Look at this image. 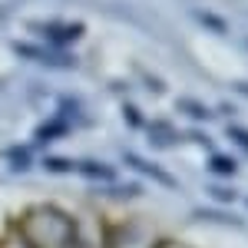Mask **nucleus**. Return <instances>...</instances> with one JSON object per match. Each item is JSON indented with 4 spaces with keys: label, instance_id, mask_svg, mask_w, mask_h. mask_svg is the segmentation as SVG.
<instances>
[{
    "label": "nucleus",
    "instance_id": "f257e3e1",
    "mask_svg": "<svg viewBox=\"0 0 248 248\" xmlns=\"http://www.w3.org/2000/svg\"><path fill=\"white\" fill-rule=\"evenodd\" d=\"M17 229L33 248H79V229L73 215L53 202L27 209Z\"/></svg>",
    "mask_w": 248,
    "mask_h": 248
},
{
    "label": "nucleus",
    "instance_id": "f03ea898",
    "mask_svg": "<svg viewBox=\"0 0 248 248\" xmlns=\"http://www.w3.org/2000/svg\"><path fill=\"white\" fill-rule=\"evenodd\" d=\"M17 53H23V57H30V60H40V63H50V66H70L73 60L70 57H63V53H50V50H40V46H27V43H17Z\"/></svg>",
    "mask_w": 248,
    "mask_h": 248
},
{
    "label": "nucleus",
    "instance_id": "7ed1b4c3",
    "mask_svg": "<svg viewBox=\"0 0 248 248\" xmlns=\"http://www.w3.org/2000/svg\"><path fill=\"white\" fill-rule=\"evenodd\" d=\"M43 33H46V40H50V46H70L73 40L83 33V27H40Z\"/></svg>",
    "mask_w": 248,
    "mask_h": 248
},
{
    "label": "nucleus",
    "instance_id": "20e7f679",
    "mask_svg": "<svg viewBox=\"0 0 248 248\" xmlns=\"http://www.w3.org/2000/svg\"><path fill=\"white\" fill-rule=\"evenodd\" d=\"M126 159H129V166H136V169L139 172H149V175H153L155 182H162V186H169V189H175V179H172L169 172L166 169H159V166H153V162H149V159H139V155H126Z\"/></svg>",
    "mask_w": 248,
    "mask_h": 248
},
{
    "label": "nucleus",
    "instance_id": "39448f33",
    "mask_svg": "<svg viewBox=\"0 0 248 248\" xmlns=\"http://www.w3.org/2000/svg\"><path fill=\"white\" fill-rule=\"evenodd\" d=\"M79 172H86L90 179H106V182H116V169L99 166V162H79Z\"/></svg>",
    "mask_w": 248,
    "mask_h": 248
},
{
    "label": "nucleus",
    "instance_id": "423d86ee",
    "mask_svg": "<svg viewBox=\"0 0 248 248\" xmlns=\"http://www.w3.org/2000/svg\"><path fill=\"white\" fill-rule=\"evenodd\" d=\"M195 218H205V222H222V225H242L235 215H229V212H209V209H199V212H192Z\"/></svg>",
    "mask_w": 248,
    "mask_h": 248
},
{
    "label": "nucleus",
    "instance_id": "0eeeda50",
    "mask_svg": "<svg viewBox=\"0 0 248 248\" xmlns=\"http://www.w3.org/2000/svg\"><path fill=\"white\" fill-rule=\"evenodd\" d=\"M0 248H33V245L23 238V232H20V229H10L3 238H0Z\"/></svg>",
    "mask_w": 248,
    "mask_h": 248
},
{
    "label": "nucleus",
    "instance_id": "6e6552de",
    "mask_svg": "<svg viewBox=\"0 0 248 248\" xmlns=\"http://www.w3.org/2000/svg\"><path fill=\"white\" fill-rule=\"evenodd\" d=\"M209 166L215 172H225V175H232V172H235V162H232V159H225V155H212Z\"/></svg>",
    "mask_w": 248,
    "mask_h": 248
},
{
    "label": "nucleus",
    "instance_id": "1a4fd4ad",
    "mask_svg": "<svg viewBox=\"0 0 248 248\" xmlns=\"http://www.w3.org/2000/svg\"><path fill=\"white\" fill-rule=\"evenodd\" d=\"M195 17L202 20V23H205V27H212V30H218V33H222V30H225V23H222V20H215V17H212V14H195Z\"/></svg>",
    "mask_w": 248,
    "mask_h": 248
},
{
    "label": "nucleus",
    "instance_id": "9d476101",
    "mask_svg": "<svg viewBox=\"0 0 248 248\" xmlns=\"http://www.w3.org/2000/svg\"><path fill=\"white\" fill-rule=\"evenodd\" d=\"M123 113H126V119H129V126H133V129H139V126H146V123H142V113H136L133 106H126Z\"/></svg>",
    "mask_w": 248,
    "mask_h": 248
},
{
    "label": "nucleus",
    "instance_id": "9b49d317",
    "mask_svg": "<svg viewBox=\"0 0 248 248\" xmlns=\"http://www.w3.org/2000/svg\"><path fill=\"white\" fill-rule=\"evenodd\" d=\"M229 136L235 139V142H242V146L248 149V133H245V129H238V126H232V129H229Z\"/></svg>",
    "mask_w": 248,
    "mask_h": 248
},
{
    "label": "nucleus",
    "instance_id": "f8f14e48",
    "mask_svg": "<svg viewBox=\"0 0 248 248\" xmlns=\"http://www.w3.org/2000/svg\"><path fill=\"white\" fill-rule=\"evenodd\" d=\"M155 248H189V245H182V242H172V238H159V242H155Z\"/></svg>",
    "mask_w": 248,
    "mask_h": 248
}]
</instances>
